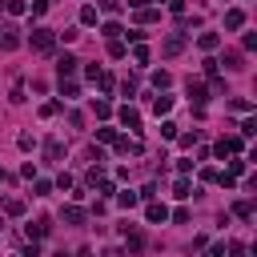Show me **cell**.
I'll return each instance as SVG.
<instances>
[{
  "mask_svg": "<svg viewBox=\"0 0 257 257\" xmlns=\"http://www.w3.org/2000/svg\"><path fill=\"white\" fill-rule=\"evenodd\" d=\"M52 44H56L52 28H32V48H37V52H52Z\"/></svg>",
  "mask_w": 257,
  "mask_h": 257,
  "instance_id": "1",
  "label": "cell"
},
{
  "mask_svg": "<svg viewBox=\"0 0 257 257\" xmlns=\"http://www.w3.org/2000/svg\"><path fill=\"white\" fill-rule=\"evenodd\" d=\"M145 217H149V225H165V221H169V209H165V205H157V201L149 197V205H145Z\"/></svg>",
  "mask_w": 257,
  "mask_h": 257,
  "instance_id": "2",
  "label": "cell"
},
{
  "mask_svg": "<svg viewBox=\"0 0 257 257\" xmlns=\"http://www.w3.org/2000/svg\"><path fill=\"white\" fill-rule=\"evenodd\" d=\"M121 125L128 128V133H141V113H137L133 105H125V109H121Z\"/></svg>",
  "mask_w": 257,
  "mask_h": 257,
  "instance_id": "3",
  "label": "cell"
},
{
  "mask_svg": "<svg viewBox=\"0 0 257 257\" xmlns=\"http://www.w3.org/2000/svg\"><path fill=\"white\" fill-rule=\"evenodd\" d=\"M0 48H4V52H16V48H20V37H16V28H12V24L0 28Z\"/></svg>",
  "mask_w": 257,
  "mask_h": 257,
  "instance_id": "4",
  "label": "cell"
},
{
  "mask_svg": "<svg viewBox=\"0 0 257 257\" xmlns=\"http://www.w3.org/2000/svg\"><path fill=\"white\" fill-rule=\"evenodd\" d=\"M60 221H64V225H85V209H81V205H64V209H60Z\"/></svg>",
  "mask_w": 257,
  "mask_h": 257,
  "instance_id": "5",
  "label": "cell"
},
{
  "mask_svg": "<svg viewBox=\"0 0 257 257\" xmlns=\"http://www.w3.org/2000/svg\"><path fill=\"white\" fill-rule=\"evenodd\" d=\"M189 101H193V105H197V109H201V105L209 101V88H205L201 81H189Z\"/></svg>",
  "mask_w": 257,
  "mask_h": 257,
  "instance_id": "6",
  "label": "cell"
},
{
  "mask_svg": "<svg viewBox=\"0 0 257 257\" xmlns=\"http://www.w3.org/2000/svg\"><path fill=\"white\" fill-rule=\"evenodd\" d=\"M77 64H81L77 56H69V52H64V56L56 60V73H60V77H73V73H77Z\"/></svg>",
  "mask_w": 257,
  "mask_h": 257,
  "instance_id": "7",
  "label": "cell"
},
{
  "mask_svg": "<svg viewBox=\"0 0 257 257\" xmlns=\"http://www.w3.org/2000/svg\"><path fill=\"white\" fill-rule=\"evenodd\" d=\"M229 153H241V137H225L217 145V157H229Z\"/></svg>",
  "mask_w": 257,
  "mask_h": 257,
  "instance_id": "8",
  "label": "cell"
},
{
  "mask_svg": "<svg viewBox=\"0 0 257 257\" xmlns=\"http://www.w3.org/2000/svg\"><path fill=\"white\" fill-rule=\"evenodd\" d=\"M217 44H221V37H217V32H201V37H197V48H201V52H213Z\"/></svg>",
  "mask_w": 257,
  "mask_h": 257,
  "instance_id": "9",
  "label": "cell"
},
{
  "mask_svg": "<svg viewBox=\"0 0 257 257\" xmlns=\"http://www.w3.org/2000/svg\"><path fill=\"white\" fill-rule=\"evenodd\" d=\"M137 201H141V193H133V189L117 193V205H121V209H137Z\"/></svg>",
  "mask_w": 257,
  "mask_h": 257,
  "instance_id": "10",
  "label": "cell"
},
{
  "mask_svg": "<svg viewBox=\"0 0 257 257\" xmlns=\"http://www.w3.org/2000/svg\"><path fill=\"white\" fill-rule=\"evenodd\" d=\"M161 52H165V56H177V52H185V37H169L165 44H161Z\"/></svg>",
  "mask_w": 257,
  "mask_h": 257,
  "instance_id": "11",
  "label": "cell"
},
{
  "mask_svg": "<svg viewBox=\"0 0 257 257\" xmlns=\"http://www.w3.org/2000/svg\"><path fill=\"white\" fill-rule=\"evenodd\" d=\"M44 157H48V161H60V157H64V145H60L56 137H52V141H44Z\"/></svg>",
  "mask_w": 257,
  "mask_h": 257,
  "instance_id": "12",
  "label": "cell"
},
{
  "mask_svg": "<svg viewBox=\"0 0 257 257\" xmlns=\"http://www.w3.org/2000/svg\"><path fill=\"white\" fill-rule=\"evenodd\" d=\"M245 24V12L241 8H229V12H225V28H241Z\"/></svg>",
  "mask_w": 257,
  "mask_h": 257,
  "instance_id": "13",
  "label": "cell"
},
{
  "mask_svg": "<svg viewBox=\"0 0 257 257\" xmlns=\"http://www.w3.org/2000/svg\"><path fill=\"white\" fill-rule=\"evenodd\" d=\"M153 113H157V117L173 113V96H157V101H153Z\"/></svg>",
  "mask_w": 257,
  "mask_h": 257,
  "instance_id": "14",
  "label": "cell"
},
{
  "mask_svg": "<svg viewBox=\"0 0 257 257\" xmlns=\"http://www.w3.org/2000/svg\"><path fill=\"white\" fill-rule=\"evenodd\" d=\"M4 12H8V16H24V12H28V4H24V0H8Z\"/></svg>",
  "mask_w": 257,
  "mask_h": 257,
  "instance_id": "15",
  "label": "cell"
},
{
  "mask_svg": "<svg viewBox=\"0 0 257 257\" xmlns=\"http://www.w3.org/2000/svg\"><path fill=\"white\" fill-rule=\"evenodd\" d=\"M48 229H52L48 221H37V225H28V237H48Z\"/></svg>",
  "mask_w": 257,
  "mask_h": 257,
  "instance_id": "16",
  "label": "cell"
},
{
  "mask_svg": "<svg viewBox=\"0 0 257 257\" xmlns=\"http://www.w3.org/2000/svg\"><path fill=\"white\" fill-rule=\"evenodd\" d=\"M60 96H64V101H77V85L60 77Z\"/></svg>",
  "mask_w": 257,
  "mask_h": 257,
  "instance_id": "17",
  "label": "cell"
},
{
  "mask_svg": "<svg viewBox=\"0 0 257 257\" xmlns=\"http://www.w3.org/2000/svg\"><path fill=\"white\" fill-rule=\"evenodd\" d=\"M4 213H8V217H24V201H16V197L4 201Z\"/></svg>",
  "mask_w": 257,
  "mask_h": 257,
  "instance_id": "18",
  "label": "cell"
},
{
  "mask_svg": "<svg viewBox=\"0 0 257 257\" xmlns=\"http://www.w3.org/2000/svg\"><path fill=\"white\" fill-rule=\"evenodd\" d=\"M189 193H193V185H189V181L181 177V181L173 185V197H181V201H185V197H189Z\"/></svg>",
  "mask_w": 257,
  "mask_h": 257,
  "instance_id": "19",
  "label": "cell"
},
{
  "mask_svg": "<svg viewBox=\"0 0 257 257\" xmlns=\"http://www.w3.org/2000/svg\"><path fill=\"white\" fill-rule=\"evenodd\" d=\"M16 145H20L24 153H32V149H37V137H32V133H20V137H16Z\"/></svg>",
  "mask_w": 257,
  "mask_h": 257,
  "instance_id": "20",
  "label": "cell"
},
{
  "mask_svg": "<svg viewBox=\"0 0 257 257\" xmlns=\"http://www.w3.org/2000/svg\"><path fill=\"white\" fill-rule=\"evenodd\" d=\"M161 137H165V141H177V125H173V121H161Z\"/></svg>",
  "mask_w": 257,
  "mask_h": 257,
  "instance_id": "21",
  "label": "cell"
},
{
  "mask_svg": "<svg viewBox=\"0 0 257 257\" xmlns=\"http://www.w3.org/2000/svg\"><path fill=\"white\" fill-rule=\"evenodd\" d=\"M245 56L241 52H229V56H225V60H217V64H229V69H245V64H241Z\"/></svg>",
  "mask_w": 257,
  "mask_h": 257,
  "instance_id": "22",
  "label": "cell"
},
{
  "mask_svg": "<svg viewBox=\"0 0 257 257\" xmlns=\"http://www.w3.org/2000/svg\"><path fill=\"white\" fill-rule=\"evenodd\" d=\"M153 85H157V88H169V85H173V77L161 69V73H153Z\"/></svg>",
  "mask_w": 257,
  "mask_h": 257,
  "instance_id": "23",
  "label": "cell"
},
{
  "mask_svg": "<svg viewBox=\"0 0 257 257\" xmlns=\"http://www.w3.org/2000/svg\"><path fill=\"white\" fill-rule=\"evenodd\" d=\"M96 141H105V145H113V141H117V128H96Z\"/></svg>",
  "mask_w": 257,
  "mask_h": 257,
  "instance_id": "24",
  "label": "cell"
},
{
  "mask_svg": "<svg viewBox=\"0 0 257 257\" xmlns=\"http://www.w3.org/2000/svg\"><path fill=\"white\" fill-rule=\"evenodd\" d=\"M81 24H96V8H92V4L81 8Z\"/></svg>",
  "mask_w": 257,
  "mask_h": 257,
  "instance_id": "25",
  "label": "cell"
},
{
  "mask_svg": "<svg viewBox=\"0 0 257 257\" xmlns=\"http://www.w3.org/2000/svg\"><path fill=\"white\" fill-rule=\"evenodd\" d=\"M133 60H137V64H149V48H145L141 41H137V48H133Z\"/></svg>",
  "mask_w": 257,
  "mask_h": 257,
  "instance_id": "26",
  "label": "cell"
},
{
  "mask_svg": "<svg viewBox=\"0 0 257 257\" xmlns=\"http://www.w3.org/2000/svg\"><path fill=\"white\" fill-rule=\"evenodd\" d=\"M233 213H237V217H245V221H249V217H253V205H249V201H237V205H233Z\"/></svg>",
  "mask_w": 257,
  "mask_h": 257,
  "instance_id": "27",
  "label": "cell"
},
{
  "mask_svg": "<svg viewBox=\"0 0 257 257\" xmlns=\"http://www.w3.org/2000/svg\"><path fill=\"white\" fill-rule=\"evenodd\" d=\"M101 32H105V37H109V41H113V37H121V32H125V28H121V24H117V20H109V24H105V28H101Z\"/></svg>",
  "mask_w": 257,
  "mask_h": 257,
  "instance_id": "28",
  "label": "cell"
},
{
  "mask_svg": "<svg viewBox=\"0 0 257 257\" xmlns=\"http://www.w3.org/2000/svg\"><path fill=\"white\" fill-rule=\"evenodd\" d=\"M253 133H257V121L245 117V121H241V137H253Z\"/></svg>",
  "mask_w": 257,
  "mask_h": 257,
  "instance_id": "29",
  "label": "cell"
},
{
  "mask_svg": "<svg viewBox=\"0 0 257 257\" xmlns=\"http://www.w3.org/2000/svg\"><path fill=\"white\" fill-rule=\"evenodd\" d=\"M109 56H117V60H121V56H125V44H121V41H117V37H113V41H109Z\"/></svg>",
  "mask_w": 257,
  "mask_h": 257,
  "instance_id": "30",
  "label": "cell"
},
{
  "mask_svg": "<svg viewBox=\"0 0 257 257\" xmlns=\"http://www.w3.org/2000/svg\"><path fill=\"white\" fill-rule=\"evenodd\" d=\"M193 165H197V161H189V157H185V161H177V173H181V177H189V173H193Z\"/></svg>",
  "mask_w": 257,
  "mask_h": 257,
  "instance_id": "31",
  "label": "cell"
},
{
  "mask_svg": "<svg viewBox=\"0 0 257 257\" xmlns=\"http://www.w3.org/2000/svg\"><path fill=\"white\" fill-rule=\"evenodd\" d=\"M92 185H96V193H105V197H109V193H113V181H105V177H96Z\"/></svg>",
  "mask_w": 257,
  "mask_h": 257,
  "instance_id": "32",
  "label": "cell"
},
{
  "mask_svg": "<svg viewBox=\"0 0 257 257\" xmlns=\"http://www.w3.org/2000/svg\"><path fill=\"white\" fill-rule=\"evenodd\" d=\"M241 48H245V52H253V48H257V37H253V32H245V37H241Z\"/></svg>",
  "mask_w": 257,
  "mask_h": 257,
  "instance_id": "33",
  "label": "cell"
},
{
  "mask_svg": "<svg viewBox=\"0 0 257 257\" xmlns=\"http://www.w3.org/2000/svg\"><path fill=\"white\" fill-rule=\"evenodd\" d=\"M48 12V0H32V16H44Z\"/></svg>",
  "mask_w": 257,
  "mask_h": 257,
  "instance_id": "34",
  "label": "cell"
},
{
  "mask_svg": "<svg viewBox=\"0 0 257 257\" xmlns=\"http://www.w3.org/2000/svg\"><path fill=\"white\" fill-rule=\"evenodd\" d=\"M92 109H96V117H109V113H113V105H109V101H96Z\"/></svg>",
  "mask_w": 257,
  "mask_h": 257,
  "instance_id": "35",
  "label": "cell"
},
{
  "mask_svg": "<svg viewBox=\"0 0 257 257\" xmlns=\"http://www.w3.org/2000/svg\"><path fill=\"white\" fill-rule=\"evenodd\" d=\"M52 193V181H37V197H48Z\"/></svg>",
  "mask_w": 257,
  "mask_h": 257,
  "instance_id": "36",
  "label": "cell"
},
{
  "mask_svg": "<svg viewBox=\"0 0 257 257\" xmlns=\"http://www.w3.org/2000/svg\"><path fill=\"white\" fill-rule=\"evenodd\" d=\"M101 8L105 12H121V0H101Z\"/></svg>",
  "mask_w": 257,
  "mask_h": 257,
  "instance_id": "37",
  "label": "cell"
},
{
  "mask_svg": "<svg viewBox=\"0 0 257 257\" xmlns=\"http://www.w3.org/2000/svg\"><path fill=\"white\" fill-rule=\"evenodd\" d=\"M169 12H173V16H181V12H185V0H169Z\"/></svg>",
  "mask_w": 257,
  "mask_h": 257,
  "instance_id": "38",
  "label": "cell"
},
{
  "mask_svg": "<svg viewBox=\"0 0 257 257\" xmlns=\"http://www.w3.org/2000/svg\"><path fill=\"white\" fill-rule=\"evenodd\" d=\"M149 4V0H128V8H145Z\"/></svg>",
  "mask_w": 257,
  "mask_h": 257,
  "instance_id": "39",
  "label": "cell"
}]
</instances>
